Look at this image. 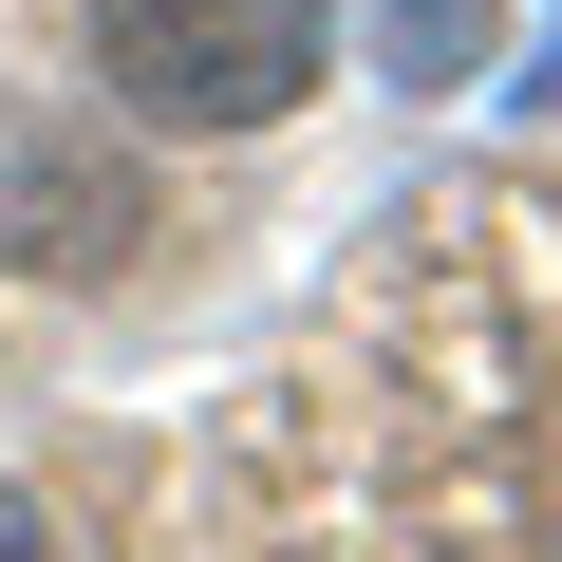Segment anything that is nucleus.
I'll use <instances>...</instances> for the list:
<instances>
[{
    "label": "nucleus",
    "mask_w": 562,
    "mask_h": 562,
    "mask_svg": "<svg viewBox=\"0 0 562 562\" xmlns=\"http://www.w3.org/2000/svg\"><path fill=\"white\" fill-rule=\"evenodd\" d=\"M338 0H94V76L150 132H281L319 94Z\"/></svg>",
    "instance_id": "obj_1"
},
{
    "label": "nucleus",
    "mask_w": 562,
    "mask_h": 562,
    "mask_svg": "<svg viewBox=\"0 0 562 562\" xmlns=\"http://www.w3.org/2000/svg\"><path fill=\"white\" fill-rule=\"evenodd\" d=\"M469 57H487V0H375V76L394 94H450Z\"/></svg>",
    "instance_id": "obj_2"
},
{
    "label": "nucleus",
    "mask_w": 562,
    "mask_h": 562,
    "mask_svg": "<svg viewBox=\"0 0 562 562\" xmlns=\"http://www.w3.org/2000/svg\"><path fill=\"white\" fill-rule=\"evenodd\" d=\"M0 562H38V506H20V487H0Z\"/></svg>",
    "instance_id": "obj_3"
},
{
    "label": "nucleus",
    "mask_w": 562,
    "mask_h": 562,
    "mask_svg": "<svg viewBox=\"0 0 562 562\" xmlns=\"http://www.w3.org/2000/svg\"><path fill=\"white\" fill-rule=\"evenodd\" d=\"M543 94H562V38H543Z\"/></svg>",
    "instance_id": "obj_4"
}]
</instances>
